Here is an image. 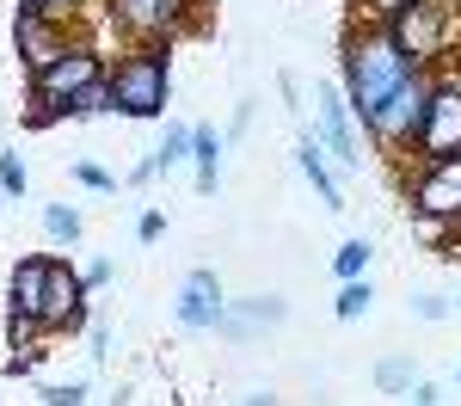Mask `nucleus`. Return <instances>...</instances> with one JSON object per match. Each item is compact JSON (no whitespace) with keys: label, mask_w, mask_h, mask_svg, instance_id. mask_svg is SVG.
Listing matches in <instances>:
<instances>
[{"label":"nucleus","mask_w":461,"mask_h":406,"mask_svg":"<svg viewBox=\"0 0 461 406\" xmlns=\"http://www.w3.org/2000/svg\"><path fill=\"white\" fill-rule=\"evenodd\" d=\"M419 74V62L400 50L388 37V25H369V32H351L345 37V56H339V86H345V99H351L357 123H369L375 111L388 105L393 93L406 86Z\"/></svg>","instance_id":"f257e3e1"},{"label":"nucleus","mask_w":461,"mask_h":406,"mask_svg":"<svg viewBox=\"0 0 461 406\" xmlns=\"http://www.w3.org/2000/svg\"><path fill=\"white\" fill-rule=\"evenodd\" d=\"M111 111H123V117H167L173 105V62H167V50L160 43H130L117 62H111Z\"/></svg>","instance_id":"f03ea898"},{"label":"nucleus","mask_w":461,"mask_h":406,"mask_svg":"<svg viewBox=\"0 0 461 406\" xmlns=\"http://www.w3.org/2000/svg\"><path fill=\"white\" fill-rule=\"evenodd\" d=\"M388 37L419 62V68H449L461 50V0H412L388 19Z\"/></svg>","instance_id":"7ed1b4c3"},{"label":"nucleus","mask_w":461,"mask_h":406,"mask_svg":"<svg viewBox=\"0 0 461 406\" xmlns=\"http://www.w3.org/2000/svg\"><path fill=\"white\" fill-rule=\"evenodd\" d=\"M430 86H437V74L419 68L400 93H393L388 105L375 111L363 130L375 136V148H388V154H412V142H419V130H425V111H430Z\"/></svg>","instance_id":"20e7f679"},{"label":"nucleus","mask_w":461,"mask_h":406,"mask_svg":"<svg viewBox=\"0 0 461 406\" xmlns=\"http://www.w3.org/2000/svg\"><path fill=\"white\" fill-rule=\"evenodd\" d=\"M111 62L105 50L93 43V37H74L68 50L50 62L43 74H32V99H43V105H56V117H62V99H74L80 86H93V80H105Z\"/></svg>","instance_id":"39448f33"},{"label":"nucleus","mask_w":461,"mask_h":406,"mask_svg":"<svg viewBox=\"0 0 461 406\" xmlns=\"http://www.w3.org/2000/svg\"><path fill=\"white\" fill-rule=\"evenodd\" d=\"M449 154H461V68H437L430 111H425L419 142H412V160H449Z\"/></svg>","instance_id":"423d86ee"},{"label":"nucleus","mask_w":461,"mask_h":406,"mask_svg":"<svg viewBox=\"0 0 461 406\" xmlns=\"http://www.w3.org/2000/svg\"><path fill=\"white\" fill-rule=\"evenodd\" d=\"M191 19H197V0H111V25L160 50L191 32Z\"/></svg>","instance_id":"0eeeda50"},{"label":"nucleus","mask_w":461,"mask_h":406,"mask_svg":"<svg viewBox=\"0 0 461 406\" xmlns=\"http://www.w3.org/2000/svg\"><path fill=\"white\" fill-rule=\"evenodd\" d=\"M314 136L320 148L339 160V173H363V142H357V111L345 99V86L339 80H326L314 86Z\"/></svg>","instance_id":"6e6552de"},{"label":"nucleus","mask_w":461,"mask_h":406,"mask_svg":"<svg viewBox=\"0 0 461 406\" xmlns=\"http://www.w3.org/2000/svg\"><path fill=\"white\" fill-rule=\"evenodd\" d=\"M406 203H412V216L461 221V154L419 160V173H406Z\"/></svg>","instance_id":"1a4fd4ad"},{"label":"nucleus","mask_w":461,"mask_h":406,"mask_svg":"<svg viewBox=\"0 0 461 406\" xmlns=\"http://www.w3.org/2000/svg\"><path fill=\"white\" fill-rule=\"evenodd\" d=\"M221 314H228V295H221V277H215L210 265H197L185 284H178V302H173V320L185 332H215L221 327Z\"/></svg>","instance_id":"9d476101"},{"label":"nucleus","mask_w":461,"mask_h":406,"mask_svg":"<svg viewBox=\"0 0 461 406\" xmlns=\"http://www.w3.org/2000/svg\"><path fill=\"white\" fill-rule=\"evenodd\" d=\"M86 277L80 271H68L62 258H50V290H43V332H74V327H86Z\"/></svg>","instance_id":"9b49d317"},{"label":"nucleus","mask_w":461,"mask_h":406,"mask_svg":"<svg viewBox=\"0 0 461 406\" xmlns=\"http://www.w3.org/2000/svg\"><path fill=\"white\" fill-rule=\"evenodd\" d=\"M68 43H74V25L43 19V13H13V50H19V62H25L32 74H43Z\"/></svg>","instance_id":"f8f14e48"},{"label":"nucleus","mask_w":461,"mask_h":406,"mask_svg":"<svg viewBox=\"0 0 461 406\" xmlns=\"http://www.w3.org/2000/svg\"><path fill=\"white\" fill-rule=\"evenodd\" d=\"M284 320H289V302H284V295H240V302H228V314H221L215 338H228V345H252L258 332L284 327Z\"/></svg>","instance_id":"ddd939ff"},{"label":"nucleus","mask_w":461,"mask_h":406,"mask_svg":"<svg viewBox=\"0 0 461 406\" xmlns=\"http://www.w3.org/2000/svg\"><path fill=\"white\" fill-rule=\"evenodd\" d=\"M295 167H302V179L320 191L326 210H351L345 191H339V179H332V167H326V148H320V136L308 130V123H302V136H295Z\"/></svg>","instance_id":"4468645a"},{"label":"nucleus","mask_w":461,"mask_h":406,"mask_svg":"<svg viewBox=\"0 0 461 406\" xmlns=\"http://www.w3.org/2000/svg\"><path fill=\"white\" fill-rule=\"evenodd\" d=\"M43 290H50V253L19 258L13 277H6V308L13 314H43Z\"/></svg>","instance_id":"2eb2a0df"},{"label":"nucleus","mask_w":461,"mask_h":406,"mask_svg":"<svg viewBox=\"0 0 461 406\" xmlns=\"http://www.w3.org/2000/svg\"><path fill=\"white\" fill-rule=\"evenodd\" d=\"M221 148L228 136H215L210 123H191V160H197V191L215 197V185H221Z\"/></svg>","instance_id":"dca6fc26"},{"label":"nucleus","mask_w":461,"mask_h":406,"mask_svg":"<svg viewBox=\"0 0 461 406\" xmlns=\"http://www.w3.org/2000/svg\"><path fill=\"white\" fill-rule=\"evenodd\" d=\"M43 234H50V247H74L86 234V216L74 203H43Z\"/></svg>","instance_id":"f3484780"},{"label":"nucleus","mask_w":461,"mask_h":406,"mask_svg":"<svg viewBox=\"0 0 461 406\" xmlns=\"http://www.w3.org/2000/svg\"><path fill=\"white\" fill-rule=\"evenodd\" d=\"M111 111V80H93V86H80L74 99H62V123H80V117H99Z\"/></svg>","instance_id":"a211bd4d"},{"label":"nucleus","mask_w":461,"mask_h":406,"mask_svg":"<svg viewBox=\"0 0 461 406\" xmlns=\"http://www.w3.org/2000/svg\"><path fill=\"white\" fill-rule=\"evenodd\" d=\"M369 258H375V240H363V234H357V240H345V247L332 253V271H339V284H357V277L369 271Z\"/></svg>","instance_id":"6ab92c4d"},{"label":"nucleus","mask_w":461,"mask_h":406,"mask_svg":"<svg viewBox=\"0 0 461 406\" xmlns=\"http://www.w3.org/2000/svg\"><path fill=\"white\" fill-rule=\"evenodd\" d=\"M412 382H419V364L412 357H382L375 364V388L382 394H412Z\"/></svg>","instance_id":"aec40b11"},{"label":"nucleus","mask_w":461,"mask_h":406,"mask_svg":"<svg viewBox=\"0 0 461 406\" xmlns=\"http://www.w3.org/2000/svg\"><path fill=\"white\" fill-rule=\"evenodd\" d=\"M37 338H43V320H37V314H13V308H6V345H13L19 357H37Z\"/></svg>","instance_id":"412c9836"},{"label":"nucleus","mask_w":461,"mask_h":406,"mask_svg":"<svg viewBox=\"0 0 461 406\" xmlns=\"http://www.w3.org/2000/svg\"><path fill=\"white\" fill-rule=\"evenodd\" d=\"M154 160H160V173H173L178 160H191V123H167V136L154 148Z\"/></svg>","instance_id":"4be33fe9"},{"label":"nucleus","mask_w":461,"mask_h":406,"mask_svg":"<svg viewBox=\"0 0 461 406\" xmlns=\"http://www.w3.org/2000/svg\"><path fill=\"white\" fill-rule=\"evenodd\" d=\"M369 302H375L369 277H357V284H339V302H332V314H339V320H363V314H369Z\"/></svg>","instance_id":"5701e85b"},{"label":"nucleus","mask_w":461,"mask_h":406,"mask_svg":"<svg viewBox=\"0 0 461 406\" xmlns=\"http://www.w3.org/2000/svg\"><path fill=\"white\" fill-rule=\"evenodd\" d=\"M86 394H93V382H43L37 388L43 406H86Z\"/></svg>","instance_id":"b1692460"},{"label":"nucleus","mask_w":461,"mask_h":406,"mask_svg":"<svg viewBox=\"0 0 461 406\" xmlns=\"http://www.w3.org/2000/svg\"><path fill=\"white\" fill-rule=\"evenodd\" d=\"M0 191H6V197H25V191H32V173H25V160H19L13 148H0Z\"/></svg>","instance_id":"393cba45"},{"label":"nucleus","mask_w":461,"mask_h":406,"mask_svg":"<svg viewBox=\"0 0 461 406\" xmlns=\"http://www.w3.org/2000/svg\"><path fill=\"white\" fill-rule=\"evenodd\" d=\"M80 6L86 0H19V13H43V19H62V25H74Z\"/></svg>","instance_id":"a878e982"},{"label":"nucleus","mask_w":461,"mask_h":406,"mask_svg":"<svg viewBox=\"0 0 461 406\" xmlns=\"http://www.w3.org/2000/svg\"><path fill=\"white\" fill-rule=\"evenodd\" d=\"M74 179L86 185V191H105V197H111V191H117V179H111L105 167H93V160H74Z\"/></svg>","instance_id":"bb28decb"},{"label":"nucleus","mask_w":461,"mask_h":406,"mask_svg":"<svg viewBox=\"0 0 461 406\" xmlns=\"http://www.w3.org/2000/svg\"><path fill=\"white\" fill-rule=\"evenodd\" d=\"M449 308H456V302H449V295H412V314H419V320H449Z\"/></svg>","instance_id":"cd10ccee"},{"label":"nucleus","mask_w":461,"mask_h":406,"mask_svg":"<svg viewBox=\"0 0 461 406\" xmlns=\"http://www.w3.org/2000/svg\"><path fill=\"white\" fill-rule=\"evenodd\" d=\"M160 234H167V216H160V210H142V221H136V240H142V247H154Z\"/></svg>","instance_id":"c85d7f7f"},{"label":"nucleus","mask_w":461,"mask_h":406,"mask_svg":"<svg viewBox=\"0 0 461 406\" xmlns=\"http://www.w3.org/2000/svg\"><path fill=\"white\" fill-rule=\"evenodd\" d=\"M357 6H369V19H375V25H388L393 13H400V6H412V0H357Z\"/></svg>","instance_id":"c756f323"},{"label":"nucleus","mask_w":461,"mask_h":406,"mask_svg":"<svg viewBox=\"0 0 461 406\" xmlns=\"http://www.w3.org/2000/svg\"><path fill=\"white\" fill-rule=\"evenodd\" d=\"M247 130H252V99H240V105H234V123H228V142H240Z\"/></svg>","instance_id":"7c9ffc66"},{"label":"nucleus","mask_w":461,"mask_h":406,"mask_svg":"<svg viewBox=\"0 0 461 406\" xmlns=\"http://www.w3.org/2000/svg\"><path fill=\"white\" fill-rule=\"evenodd\" d=\"M412 406H443V388H437V382H425V375H419V382H412Z\"/></svg>","instance_id":"2f4dec72"},{"label":"nucleus","mask_w":461,"mask_h":406,"mask_svg":"<svg viewBox=\"0 0 461 406\" xmlns=\"http://www.w3.org/2000/svg\"><path fill=\"white\" fill-rule=\"evenodd\" d=\"M80 277H86V290H105V284H111V258H93Z\"/></svg>","instance_id":"473e14b6"},{"label":"nucleus","mask_w":461,"mask_h":406,"mask_svg":"<svg viewBox=\"0 0 461 406\" xmlns=\"http://www.w3.org/2000/svg\"><path fill=\"white\" fill-rule=\"evenodd\" d=\"M160 179V160H154V154H148L142 167H136V173H130V185H136V191H142V185H154Z\"/></svg>","instance_id":"72a5a7b5"},{"label":"nucleus","mask_w":461,"mask_h":406,"mask_svg":"<svg viewBox=\"0 0 461 406\" xmlns=\"http://www.w3.org/2000/svg\"><path fill=\"white\" fill-rule=\"evenodd\" d=\"M93 357H111V327H99V320H93Z\"/></svg>","instance_id":"f704fd0d"},{"label":"nucleus","mask_w":461,"mask_h":406,"mask_svg":"<svg viewBox=\"0 0 461 406\" xmlns=\"http://www.w3.org/2000/svg\"><path fill=\"white\" fill-rule=\"evenodd\" d=\"M234 406H277V394H271V388H252V394H240Z\"/></svg>","instance_id":"c9c22d12"},{"label":"nucleus","mask_w":461,"mask_h":406,"mask_svg":"<svg viewBox=\"0 0 461 406\" xmlns=\"http://www.w3.org/2000/svg\"><path fill=\"white\" fill-rule=\"evenodd\" d=\"M111 406H130V388H117V394H111Z\"/></svg>","instance_id":"e433bc0d"},{"label":"nucleus","mask_w":461,"mask_h":406,"mask_svg":"<svg viewBox=\"0 0 461 406\" xmlns=\"http://www.w3.org/2000/svg\"><path fill=\"white\" fill-rule=\"evenodd\" d=\"M6 203H13V197H6V191H0V210H6Z\"/></svg>","instance_id":"4c0bfd02"},{"label":"nucleus","mask_w":461,"mask_h":406,"mask_svg":"<svg viewBox=\"0 0 461 406\" xmlns=\"http://www.w3.org/2000/svg\"><path fill=\"white\" fill-rule=\"evenodd\" d=\"M456 382H461V369H456Z\"/></svg>","instance_id":"58836bf2"},{"label":"nucleus","mask_w":461,"mask_h":406,"mask_svg":"<svg viewBox=\"0 0 461 406\" xmlns=\"http://www.w3.org/2000/svg\"><path fill=\"white\" fill-rule=\"evenodd\" d=\"M456 308H461V295H456Z\"/></svg>","instance_id":"ea45409f"}]
</instances>
